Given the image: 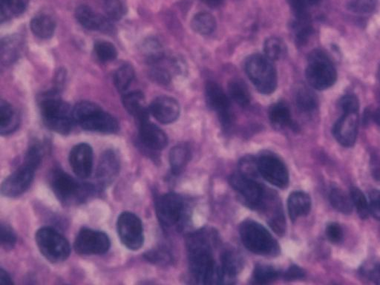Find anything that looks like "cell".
Returning <instances> with one entry per match:
<instances>
[{
  "label": "cell",
  "mask_w": 380,
  "mask_h": 285,
  "mask_svg": "<svg viewBox=\"0 0 380 285\" xmlns=\"http://www.w3.org/2000/svg\"><path fill=\"white\" fill-rule=\"evenodd\" d=\"M207 237L205 232H199L188 239L191 274L198 283L219 284L224 281L221 269L214 260Z\"/></svg>",
  "instance_id": "cell-1"
},
{
  "label": "cell",
  "mask_w": 380,
  "mask_h": 285,
  "mask_svg": "<svg viewBox=\"0 0 380 285\" xmlns=\"http://www.w3.org/2000/svg\"><path fill=\"white\" fill-rule=\"evenodd\" d=\"M43 150L38 145L30 147L22 165L8 176L1 185L2 195L8 198L19 197L27 191L33 183L35 172L41 165Z\"/></svg>",
  "instance_id": "cell-2"
},
{
  "label": "cell",
  "mask_w": 380,
  "mask_h": 285,
  "mask_svg": "<svg viewBox=\"0 0 380 285\" xmlns=\"http://www.w3.org/2000/svg\"><path fill=\"white\" fill-rule=\"evenodd\" d=\"M72 114L74 123L85 131L104 134L119 131V122L94 102L83 101L77 103L73 108Z\"/></svg>",
  "instance_id": "cell-3"
},
{
  "label": "cell",
  "mask_w": 380,
  "mask_h": 285,
  "mask_svg": "<svg viewBox=\"0 0 380 285\" xmlns=\"http://www.w3.org/2000/svg\"><path fill=\"white\" fill-rule=\"evenodd\" d=\"M40 108L46 126L61 135L69 134L74 123L73 109L55 94H48L41 101Z\"/></svg>",
  "instance_id": "cell-4"
},
{
  "label": "cell",
  "mask_w": 380,
  "mask_h": 285,
  "mask_svg": "<svg viewBox=\"0 0 380 285\" xmlns=\"http://www.w3.org/2000/svg\"><path fill=\"white\" fill-rule=\"evenodd\" d=\"M49 183L55 197L65 204L82 203L95 192L93 185L81 183L60 169L51 173Z\"/></svg>",
  "instance_id": "cell-5"
},
{
  "label": "cell",
  "mask_w": 380,
  "mask_h": 285,
  "mask_svg": "<svg viewBox=\"0 0 380 285\" xmlns=\"http://www.w3.org/2000/svg\"><path fill=\"white\" fill-rule=\"evenodd\" d=\"M245 71L260 93L270 95L277 89V70L266 56L256 54L249 57L245 62Z\"/></svg>",
  "instance_id": "cell-6"
},
{
  "label": "cell",
  "mask_w": 380,
  "mask_h": 285,
  "mask_svg": "<svg viewBox=\"0 0 380 285\" xmlns=\"http://www.w3.org/2000/svg\"><path fill=\"white\" fill-rule=\"evenodd\" d=\"M309 85L317 90L331 88L336 81L337 74L334 65L321 50H314L310 54L306 69Z\"/></svg>",
  "instance_id": "cell-7"
},
{
  "label": "cell",
  "mask_w": 380,
  "mask_h": 285,
  "mask_svg": "<svg viewBox=\"0 0 380 285\" xmlns=\"http://www.w3.org/2000/svg\"><path fill=\"white\" fill-rule=\"evenodd\" d=\"M240 236L244 247L258 255H271L278 251V245L269 232L261 225L247 220L240 226Z\"/></svg>",
  "instance_id": "cell-8"
},
{
  "label": "cell",
  "mask_w": 380,
  "mask_h": 285,
  "mask_svg": "<svg viewBox=\"0 0 380 285\" xmlns=\"http://www.w3.org/2000/svg\"><path fill=\"white\" fill-rule=\"evenodd\" d=\"M35 240L41 254L51 263H63L70 256L69 241L53 228L43 227L38 230Z\"/></svg>",
  "instance_id": "cell-9"
},
{
  "label": "cell",
  "mask_w": 380,
  "mask_h": 285,
  "mask_svg": "<svg viewBox=\"0 0 380 285\" xmlns=\"http://www.w3.org/2000/svg\"><path fill=\"white\" fill-rule=\"evenodd\" d=\"M117 234L122 244L131 251H138L144 242L141 220L136 214L124 212L117 222Z\"/></svg>",
  "instance_id": "cell-10"
},
{
  "label": "cell",
  "mask_w": 380,
  "mask_h": 285,
  "mask_svg": "<svg viewBox=\"0 0 380 285\" xmlns=\"http://www.w3.org/2000/svg\"><path fill=\"white\" fill-rule=\"evenodd\" d=\"M74 249L81 255H102L107 253L111 247L110 239L106 233L83 228L76 237Z\"/></svg>",
  "instance_id": "cell-11"
},
{
  "label": "cell",
  "mask_w": 380,
  "mask_h": 285,
  "mask_svg": "<svg viewBox=\"0 0 380 285\" xmlns=\"http://www.w3.org/2000/svg\"><path fill=\"white\" fill-rule=\"evenodd\" d=\"M156 212L163 227L178 225L185 214V202L178 194H165L157 200Z\"/></svg>",
  "instance_id": "cell-12"
},
{
  "label": "cell",
  "mask_w": 380,
  "mask_h": 285,
  "mask_svg": "<svg viewBox=\"0 0 380 285\" xmlns=\"http://www.w3.org/2000/svg\"><path fill=\"white\" fill-rule=\"evenodd\" d=\"M257 164L260 175L272 185L284 188L289 183V173L286 166L274 155H262L257 160Z\"/></svg>",
  "instance_id": "cell-13"
},
{
  "label": "cell",
  "mask_w": 380,
  "mask_h": 285,
  "mask_svg": "<svg viewBox=\"0 0 380 285\" xmlns=\"http://www.w3.org/2000/svg\"><path fill=\"white\" fill-rule=\"evenodd\" d=\"M230 183L251 208H258L263 204L266 197L264 189L254 178L241 173L235 174L230 178Z\"/></svg>",
  "instance_id": "cell-14"
},
{
  "label": "cell",
  "mask_w": 380,
  "mask_h": 285,
  "mask_svg": "<svg viewBox=\"0 0 380 285\" xmlns=\"http://www.w3.org/2000/svg\"><path fill=\"white\" fill-rule=\"evenodd\" d=\"M359 126V112H343L335 123L333 134L341 145L350 147L355 145Z\"/></svg>",
  "instance_id": "cell-15"
},
{
  "label": "cell",
  "mask_w": 380,
  "mask_h": 285,
  "mask_svg": "<svg viewBox=\"0 0 380 285\" xmlns=\"http://www.w3.org/2000/svg\"><path fill=\"white\" fill-rule=\"evenodd\" d=\"M205 97L208 106L218 114L222 124L230 125L232 121L230 105L221 86L215 82H208L205 88Z\"/></svg>",
  "instance_id": "cell-16"
},
{
  "label": "cell",
  "mask_w": 380,
  "mask_h": 285,
  "mask_svg": "<svg viewBox=\"0 0 380 285\" xmlns=\"http://www.w3.org/2000/svg\"><path fill=\"white\" fill-rule=\"evenodd\" d=\"M70 164L77 177L88 178L93 169V148L86 142L74 146L70 153Z\"/></svg>",
  "instance_id": "cell-17"
},
{
  "label": "cell",
  "mask_w": 380,
  "mask_h": 285,
  "mask_svg": "<svg viewBox=\"0 0 380 285\" xmlns=\"http://www.w3.org/2000/svg\"><path fill=\"white\" fill-rule=\"evenodd\" d=\"M120 168V159L114 151L107 150L102 154L97 170L99 186L104 188L114 183L119 174Z\"/></svg>",
  "instance_id": "cell-18"
},
{
  "label": "cell",
  "mask_w": 380,
  "mask_h": 285,
  "mask_svg": "<svg viewBox=\"0 0 380 285\" xmlns=\"http://www.w3.org/2000/svg\"><path fill=\"white\" fill-rule=\"evenodd\" d=\"M150 112L154 118L164 124H172L180 115V105L173 98L162 96L157 98L151 103Z\"/></svg>",
  "instance_id": "cell-19"
},
{
  "label": "cell",
  "mask_w": 380,
  "mask_h": 285,
  "mask_svg": "<svg viewBox=\"0 0 380 285\" xmlns=\"http://www.w3.org/2000/svg\"><path fill=\"white\" fill-rule=\"evenodd\" d=\"M139 133L142 144L147 148L159 151L168 145V138L159 126L150 122L149 119L139 122Z\"/></svg>",
  "instance_id": "cell-20"
},
{
  "label": "cell",
  "mask_w": 380,
  "mask_h": 285,
  "mask_svg": "<svg viewBox=\"0 0 380 285\" xmlns=\"http://www.w3.org/2000/svg\"><path fill=\"white\" fill-rule=\"evenodd\" d=\"M75 16L77 21L89 30L106 33L112 30V25L107 18L97 14L93 9L86 6L78 7L75 11Z\"/></svg>",
  "instance_id": "cell-21"
},
{
  "label": "cell",
  "mask_w": 380,
  "mask_h": 285,
  "mask_svg": "<svg viewBox=\"0 0 380 285\" xmlns=\"http://www.w3.org/2000/svg\"><path fill=\"white\" fill-rule=\"evenodd\" d=\"M288 213L293 222L300 217L306 216L311 209V199L307 193L294 192L287 200Z\"/></svg>",
  "instance_id": "cell-22"
},
{
  "label": "cell",
  "mask_w": 380,
  "mask_h": 285,
  "mask_svg": "<svg viewBox=\"0 0 380 285\" xmlns=\"http://www.w3.org/2000/svg\"><path fill=\"white\" fill-rule=\"evenodd\" d=\"M124 108L135 117L138 122L149 119V111L146 107L145 98L140 92H133L125 95L123 98Z\"/></svg>",
  "instance_id": "cell-23"
},
{
  "label": "cell",
  "mask_w": 380,
  "mask_h": 285,
  "mask_svg": "<svg viewBox=\"0 0 380 285\" xmlns=\"http://www.w3.org/2000/svg\"><path fill=\"white\" fill-rule=\"evenodd\" d=\"M20 124L19 114L10 103L0 101V133L8 135L15 132Z\"/></svg>",
  "instance_id": "cell-24"
},
{
  "label": "cell",
  "mask_w": 380,
  "mask_h": 285,
  "mask_svg": "<svg viewBox=\"0 0 380 285\" xmlns=\"http://www.w3.org/2000/svg\"><path fill=\"white\" fill-rule=\"evenodd\" d=\"M242 267L240 256L233 251H225L221 255V272L223 280L232 279L237 277Z\"/></svg>",
  "instance_id": "cell-25"
},
{
  "label": "cell",
  "mask_w": 380,
  "mask_h": 285,
  "mask_svg": "<svg viewBox=\"0 0 380 285\" xmlns=\"http://www.w3.org/2000/svg\"><path fill=\"white\" fill-rule=\"evenodd\" d=\"M190 150L187 145H179L169 153V163L174 175L180 174L190 160Z\"/></svg>",
  "instance_id": "cell-26"
},
{
  "label": "cell",
  "mask_w": 380,
  "mask_h": 285,
  "mask_svg": "<svg viewBox=\"0 0 380 285\" xmlns=\"http://www.w3.org/2000/svg\"><path fill=\"white\" fill-rule=\"evenodd\" d=\"M268 115L271 124L277 128L292 125L290 110L284 102L274 103L269 109Z\"/></svg>",
  "instance_id": "cell-27"
},
{
  "label": "cell",
  "mask_w": 380,
  "mask_h": 285,
  "mask_svg": "<svg viewBox=\"0 0 380 285\" xmlns=\"http://www.w3.org/2000/svg\"><path fill=\"white\" fill-rule=\"evenodd\" d=\"M55 28V20L48 15H37L31 22L32 32L37 37L42 39H48L53 36Z\"/></svg>",
  "instance_id": "cell-28"
},
{
  "label": "cell",
  "mask_w": 380,
  "mask_h": 285,
  "mask_svg": "<svg viewBox=\"0 0 380 285\" xmlns=\"http://www.w3.org/2000/svg\"><path fill=\"white\" fill-rule=\"evenodd\" d=\"M191 27L195 32L199 34H211L216 28V20L211 13L200 12L192 18Z\"/></svg>",
  "instance_id": "cell-29"
},
{
  "label": "cell",
  "mask_w": 380,
  "mask_h": 285,
  "mask_svg": "<svg viewBox=\"0 0 380 285\" xmlns=\"http://www.w3.org/2000/svg\"><path fill=\"white\" fill-rule=\"evenodd\" d=\"M228 92L230 98L242 107L250 105L251 101V94L244 81L240 79H234L228 84Z\"/></svg>",
  "instance_id": "cell-30"
},
{
  "label": "cell",
  "mask_w": 380,
  "mask_h": 285,
  "mask_svg": "<svg viewBox=\"0 0 380 285\" xmlns=\"http://www.w3.org/2000/svg\"><path fill=\"white\" fill-rule=\"evenodd\" d=\"M330 201L338 212L349 215L353 211V202L350 197L342 190L334 188L330 193Z\"/></svg>",
  "instance_id": "cell-31"
},
{
  "label": "cell",
  "mask_w": 380,
  "mask_h": 285,
  "mask_svg": "<svg viewBox=\"0 0 380 285\" xmlns=\"http://www.w3.org/2000/svg\"><path fill=\"white\" fill-rule=\"evenodd\" d=\"M264 53L270 60H280L284 58L287 54V47L280 38L270 37L265 42Z\"/></svg>",
  "instance_id": "cell-32"
},
{
  "label": "cell",
  "mask_w": 380,
  "mask_h": 285,
  "mask_svg": "<svg viewBox=\"0 0 380 285\" xmlns=\"http://www.w3.org/2000/svg\"><path fill=\"white\" fill-rule=\"evenodd\" d=\"M296 102L298 108L301 112H312L317 107V100L315 95L306 88H301L298 90Z\"/></svg>",
  "instance_id": "cell-33"
},
{
  "label": "cell",
  "mask_w": 380,
  "mask_h": 285,
  "mask_svg": "<svg viewBox=\"0 0 380 285\" xmlns=\"http://www.w3.org/2000/svg\"><path fill=\"white\" fill-rule=\"evenodd\" d=\"M135 77V71L130 65H124L117 69L114 76V82L119 92L123 93L133 82Z\"/></svg>",
  "instance_id": "cell-34"
},
{
  "label": "cell",
  "mask_w": 380,
  "mask_h": 285,
  "mask_svg": "<svg viewBox=\"0 0 380 285\" xmlns=\"http://www.w3.org/2000/svg\"><path fill=\"white\" fill-rule=\"evenodd\" d=\"M350 197L353 205L358 210L360 217L362 219L368 218L370 213L369 202L367 200L362 191L356 187H352L350 188Z\"/></svg>",
  "instance_id": "cell-35"
},
{
  "label": "cell",
  "mask_w": 380,
  "mask_h": 285,
  "mask_svg": "<svg viewBox=\"0 0 380 285\" xmlns=\"http://www.w3.org/2000/svg\"><path fill=\"white\" fill-rule=\"evenodd\" d=\"M29 0H1L2 20L11 15H20L27 8Z\"/></svg>",
  "instance_id": "cell-36"
},
{
  "label": "cell",
  "mask_w": 380,
  "mask_h": 285,
  "mask_svg": "<svg viewBox=\"0 0 380 285\" xmlns=\"http://www.w3.org/2000/svg\"><path fill=\"white\" fill-rule=\"evenodd\" d=\"M278 272L266 265H258L254 271V279L257 284H266L278 278Z\"/></svg>",
  "instance_id": "cell-37"
},
{
  "label": "cell",
  "mask_w": 380,
  "mask_h": 285,
  "mask_svg": "<svg viewBox=\"0 0 380 285\" xmlns=\"http://www.w3.org/2000/svg\"><path fill=\"white\" fill-rule=\"evenodd\" d=\"M95 53L103 62L113 61L117 58V50L113 44L107 41H98L94 46Z\"/></svg>",
  "instance_id": "cell-38"
},
{
  "label": "cell",
  "mask_w": 380,
  "mask_h": 285,
  "mask_svg": "<svg viewBox=\"0 0 380 285\" xmlns=\"http://www.w3.org/2000/svg\"><path fill=\"white\" fill-rule=\"evenodd\" d=\"M296 17H309V10L320 5L323 0H289Z\"/></svg>",
  "instance_id": "cell-39"
},
{
  "label": "cell",
  "mask_w": 380,
  "mask_h": 285,
  "mask_svg": "<svg viewBox=\"0 0 380 285\" xmlns=\"http://www.w3.org/2000/svg\"><path fill=\"white\" fill-rule=\"evenodd\" d=\"M1 235H0V239H1V244L3 248L6 250H11L14 248L17 242V237L15 232L13 229L7 224H1Z\"/></svg>",
  "instance_id": "cell-40"
},
{
  "label": "cell",
  "mask_w": 380,
  "mask_h": 285,
  "mask_svg": "<svg viewBox=\"0 0 380 285\" xmlns=\"http://www.w3.org/2000/svg\"><path fill=\"white\" fill-rule=\"evenodd\" d=\"M362 274L375 284H380V263H367L362 267Z\"/></svg>",
  "instance_id": "cell-41"
},
{
  "label": "cell",
  "mask_w": 380,
  "mask_h": 285,
  "mask_svg": "<svg viewBox=\"0 0 380 285\" xmlns=\"http://www.w3.org/2000/svg\"><path fill=\"white\" fill-rule=\"evenodd\" d=\"M339 107L343 112H359L360 103L358 98L353 95H347L340 99Z\"/></svg>",
  "instance_id": "cell-42"
},
{
  "label": "cell",
  "mask_w": 380,
  "mask_h": 285,
  "mask_svg": "<svg viewBox=\"0 0 380 285\" xmlns=\"http://www.w3.org/2000/svg\"><path fill=\"white\" fill-rule=\"evenodd\" d=\"M105 10L112 20H119L123 15V7L119 0H106Z\"/></svg>",
  "instance_id": "cell-43"
},
{
  "label": "cell",
  "mask_w": 380,
  "mask_h": 285,
  "mask_svg": "<svg viewBox=\"0 0 380 285\" xmlns=\"http://www.w3.org/2000/svg\"><path fill=\"white\" fill-rule=\"evenodd\" d=\"M240 171L241 174L253 178L254 175L258 172L257 160L250 157H246L242 161Z\"/></svg>",
  "instance_id": "cell-44"
},
{
  "label": "cell",
  "mask_w": 380,
  "mask_h": 285,
  "mask_svg": "<svg viewBox=\"0 0 380 285\" xmlns=\"http://www.w3.org/2000/svg\"><path fill=\"white\" fill-rule=\"evenodd\" d=\"M326 235L332 242L338 243L343 238V231L339 225L331 223L326 228Z\"/></svg>",
  "instance_id": "cell-45"
},
{
  "label": "cell",
  "mask_w": 380,
  "mask_h": 285,
  "mask_svg": "<svg viewBox=\"0 0 380 285\" xmlns=\"http://www.w3.org/2000/svg\"><path fill=\"white\" fill-rule=\"evenodd\" d=\"M369 198L370 213L380 220V190H373L371 191Z\"/></svg>",
  "instance_id": "cell-46"
},
{
  "label": "cell",
  "mask_w": 380,
  "mask_h": 285,
  "mask_svg": "<svg viewBox=\"0 0 380 285\" xmlns=\"http://www.w3.org/2000/svg\"><path fill=\"white\" fill-rule=\"evenodd\" d=\"M306 276V272L301 267L294 265L284 273V279L287 281H294L303 279Z\"/></svg>",
  "instance_id": "cell-47"
},
{
  "label": "cell",
  "mask_w": 380,
  "mask_h": 285,
  "mask_svg": "<svg viewBox=\"0 0 380 285\" xmlns=\"http://www.w3.org/2000/svg\"><path fill=\"white\" fill-rule=\"evenodd\" d=\"M374 6V0H353L352 7L355 11L368 12L373 8Z\"/></svg>",
  "instance_id": "cell-48"
},
{
  "label": "cell",
  "mask_w": 380,
  "mask_h": 285,
  "mask_svg": "<svg viewBox=\"0 0 380 285\" xmlns=\"http://www.w3.org/2000/svg\"><path fill=\"white\" fill-rule=\"evenodd\" d=\"M152 79L162 84H168L170 81L169 74L164 69H155L152 72Z\"/></svg>",
  "instance_id": "cell-49"
},
{
  "label": "cell",
  "mask_w": 380,
  "mask_h": 285,
  "mask_svg": "<svg viewBox=\"0 0 380 285\" xmlns=\"http://www.w3.org/2000/svg\"><path fill=\"white\" fill-rule=\"evenodd\" d=\"M146 256L148 260L155 263H167L169 260V256L163 252H150Z\"/></svg>",
  "instance_id": "cell-50"
},
{
  "label": "cell",
  "mask_w": 380,
  "mask_h": 285,
  "mask_svg": "<svg viewBox=\"0 0 380 285\" xmlns=\"http://www.w3.org/2000/svg\"><path fill=\"white\" fill-rule=\"evenodd\" d=\"M13 282L11 277L6 270L3 268L0 270V285H13Z\"/></svg>",
  "instance_id": "cell-51"
},
{
  "label": "cell",
  "mask_w": 380,
  "mask_h": 285,
  "mask_svg": "<svg viewBox=\"0 0 380 285\" xmlns=\"http://www.w3.org/2000/svg\"><path fill=\"white\" fill-rule=\"evenodd\" d=\"M201 1L209 7L216 8L222 4L223 0H201Z\"/></svg>",
  "instance_id": "cell-52"
},
{
  "label": "cell",
  "mask_w": 380,
  "mask_h": 285,
  "mask_svg": "<svg viewBox=\"0 0 380 285\" xmlns=\"http://www.w3.org/2000/svg\"><path fill=\"white\" fill-rule=\"evenodd\" d=\"M374 119L380 126V110H378L376 112H374Z\"/></svg>",
  "instance_id": "cell-53"
},
{
  "label": "cell",
  "mask_w": 380,
  "mask_h": 285,
  "mask_svg": "<svg viewBox=\"0 0 380 285\" xmlns=\"http://www.w3.org/2000/svg\"><path fill=\"white\" fill-rule=\"evenodd\" d=\"M379 82H380V67H379Z\"/></svg>",
  "instance_id": "cell-54"
}]
</instances>
